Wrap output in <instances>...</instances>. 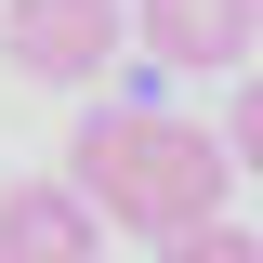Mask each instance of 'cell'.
I'll list each match as a JSON object with an SVG mask.
<instances>
[{
    "label": "cell",
    "instance_id": "2",
    "mask_svg": "<svg viewBox=\"0 0 263 263\" xmlns=\"http://www.w3.org/2000/svg\"><path fill=\"white\" fill-rule=\"evenodd\" d=\"M119 40H132L119 0H13V13H0V53L27 66V79H66V92H79V79H105V66H119Z\"/></svg>",
    "mask_w": 263,
    "mask_h": 263
},
{
    "label": "cell",
    "instance_id": "5",
    "mask_svg": "<svg viewBox=\"0 0 263 263\" xmlns=\"http://www.w3.org/2000/svg\"><path fill=\"white\" fill-rule=\"evenodd\" d=\"M158 263H263V237L211 211V224H184V237H158Z\"/></svg>",
    "mask_w": 263,
    "mask_h": 263
},
{
    "label": "cell",
    "instance_id": "1",
    "mask_svg": "<svg viewBox=\"0 0 263 263\" xmlns=\"http://www.w3.org/2000/svg\"><path fill=\"white\" fill-rule=\"evenodd\" d=\"M66 171H79V197H92L105 224H132V237H184V224L224 211L237 145H224V132H197V119H171V105H92L79 145H66Z\"/></svg>",
    "mask_w": 263,
    "mask_h": 263
},
{
    "label": "cell",
    "instance_id": "4",
    "mask_svg": "<svg viewBox=\"0 0 263 263\" xmlns=\"http://www.w3.org/2000/svg\"><path fill=\"white\" fill-rule=\"evenodd\" d=\"M132 27H145V53H158V66L211 79V66L263 53V0H132Z\"/></svg>",
    "mask_w": 263,
    "mask_h": 263
},
{
    "label": "cell",
    "instance_id": "6",
    "mask_svg": "<svg viewBox=\"0 0 263 263\" xmlns=\"http://www.w3.org/2000/svg\"><path fill=\"white\" fill-rule=\"evenodd\" d=\"M224 145H237V171H263V79H237V119H224Z\"/></svg>",
    "mask_w": 263,
    "mask_h": 263
},
{
    "label": "cell",
    "instance_id": "3",
    "mask_svg": "<svg viewBox=\"0 0 263 263\" xmlns=\"http://www.w3.org/2000/svg\"><path fill=\"white\" fill-rule=\"evenodd\" d=\"M105 211L79 197V171H13L0 184V263H92Z\"/></svg>",
    "mask_w": 263,
    "mask_h": 263
}]
</instances>
